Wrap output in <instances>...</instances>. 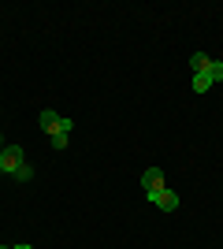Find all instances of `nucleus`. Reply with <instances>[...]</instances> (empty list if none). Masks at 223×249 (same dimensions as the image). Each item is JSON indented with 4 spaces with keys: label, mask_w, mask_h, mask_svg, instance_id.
<instances>
[{
    "label": "nucleus",
    "mask_w": 223,
    "mask_h": 249,
    "mask_svg": "<svg viewBox=\"0 0 223 249\" xmlns=\"http://www.w3.org/2000/svg\"><path fill=\"white\" fill-rule=\"evenodd\" d=\"M141 190H145V194L164 190V167H145V171H141Z\"/></svg>",
    "instance_id": "obj_3"
},
{
    "label": "nucleus",
    "mask_w": 223,
    "mask_h": 249,
    "mask_svg": "<svg viewBox=\"0 0 223 249\" xmlns=\"http://www.w3.org/2000/svg\"><path fill=\"white\" fill-rule=\"evenodd\" d=\"M208 78H212V82H223V60H212V67H208Z\"/></svg>",
    "instance_id": "obj_7"
},
{
    "label": "nucleus",
    "mask_w": 223,
    "mask_h": 249,
    "mask_svg": "<svg viewBox=\"0 0 223 249\" xmlns=\"http://www.w3.org/2000/svg\"><path fill=\"white\" fill-rule=\"evenodd\" d=\"M212 89V78L208 74H193V93H208Z\"/></svg>",
    "instance_id": "obj_6"
},
{
    "label": "nucleus",
    "mask_w": 223,
    "mask_h": 249,
    "mask_svg": "<svg viewBox=\"0 0 223 249\" xmlns=\"http://www.w3.org/2000/svg\"><path fill=\"white\" fill-rule=\"evenodd\" d=\"M0 249H11V246H0Z\"/></svg>",
    "instance_id": "obj_11"
},
{
    "label": "nucleus",
    "mask_w": 223,
    "mask_h": 249,
    "mask_svg": "<svg viewBox=\"0 0 223 249\" xmlns=\"http://www.w3.org/2000/svg\"><path fill=\"white\" fill-rule=\"evenodd\" d=\"M26 167V156H22V145H4L0 149V175H19Z\"/></svg>",
    "instance_id": "obj_1"
},
{
    "label": "nucleus",
    "mask_w": 223,
    "mask_h": 249,
    "mask_svg": "<svg viewBox=\"0 0 223 249\" xmlns=\"http://www.w3.org/2000/svg\"><path fill=\"white\" fill-rule=\"evenodd\" d=\"M0 149H4V134H0Z\"/></svg>",
    "instance_id": "obj_10"
},
{
    "label": "nucleus",
    "mask_w": 223,
    "mask_h": 249,
    "mask_svg": "<svg viewBox=\"0 0 223 249\" xmlns=\"http://www.w3.org/2000/svg\"><path fill=\"white\" fill-rule=\"evenodd\" d=\"M190 67H193V74H208V67H212V60H208L205 52H193V56H190Z\"/></svg>",
    "instance_id": "obj_5"
},
{
    "label": "nucleus",
    "mask_w": 223,
    "mask_h": 249,
    "mask_svg": "<svg viewBox=\"0 0 223 249\" xmlns=\"http://www.w3.org/2000/svg\"><path fill=\"white\" fill-rule=\"evenodd\" d=\"M49 138H52L56 149H67V134H49Z\"/></svg>",
    "instance_id": "obj_8"
},
{
    "label": "nucleus",
    "mask_w": 223,
    "mask_h": 249,
    "mask_svg": "<svg viewBox=\"0 0 223 249\" xmlns=\"http://www.w3.org/2000/svg\"><path fill=\"white\" fill-rule=\"evenodd\" d=\"M37 119H41V126L49 130V134H60V119H64V115H56L52 108H45V112L37 115Z\"/></svg>",
    "instance_id": "obj_4"
},
{
    "label": "nucleus",
    "mask_w": 223,
    "mask_h": 249,
    "mask_svg": "<svg viewBox=\"0 0 223 249\" xmlns=\"http://www.w3.org/2000/svg\"><path fill=\"white\" fill-rule=\"evenodd\" d=\"M149 201H153V205L156 208H164V212H175V208H179V194H175V190H153V194H145Z\"/></svg>",
    "instance_id": "obj_2"
},
{
    "label": "nucleus",
    "mask_w": 223,
    "mask_h": 249,
    "mask_svg": "<svg viewBox=\"0 0 223 249\" xmlns=\"http://www.w3.org/2000/svg\"><path fill=\"white\" fill-rule=\"evenodd\" d=\"M11 249H34V246H26V242H19V246H11Z\"/></svg>",
    "instance_id": "obj_9"
}]
</instances>
